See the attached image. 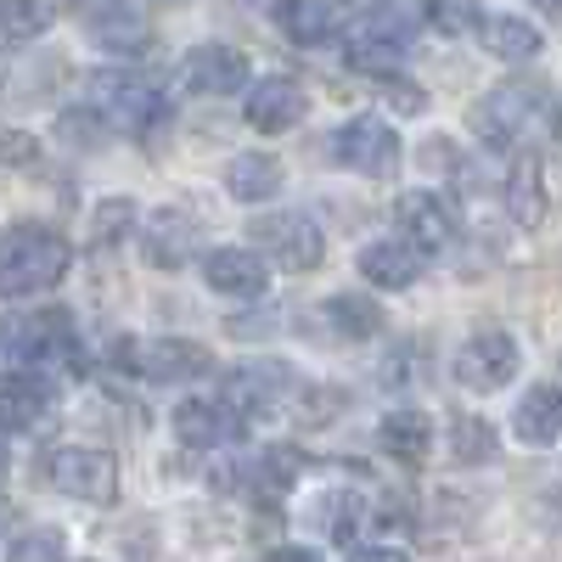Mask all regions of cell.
Segmentation results:
<instances>
[{
	"label": "cell",
	"mask_w": 562,
	"mask_h": 562,
	"mask_svg": "<svg viewBox=\"0 0 562 562\" xmlns=\"http://www.w3.org/2000/svg\"><path fill=\"white\" fill-rule=\"evenodd\" d=\"M428 23V0H360V18L349 23V68L394 74Z\"/></svg>",
	"instance_id": "obj_1"
},
{
	"label": "cell",
	"mask_w": 562,
	"mask_h": 562,
	"mask_svg": "<svg viewBox=\"0 0 562 562\" xmlns=\"http://www.w3.org/2000/svg\"><path fill=\"white\" fill-rule=\"evenodd\" d=\"M68 237L52 225H12L7 231V254H0V293L7 299H29V293H45V288H57V281L68 276Z\"/></svg>",
	"instance_id": "obj_2"
},
{
	"label": "cell",
	"mask_w": 562,
	"mask_h": 562,
	"mask_svg": "<svg viewBox=\"0 0 562 562\" xmlns=\"http://www.w3.org/2000/svg\"><path fill=\"white\" fill-rule=\"evenodd\" d=\"M85 102L97 108L113 130H124V135H147V130H158L164 113H169L164 90H158L147 74H130V68H102V74H90Z\"/></svg>",
	"instance_id": "obj_3"
},
{
	"label": "cell",
	"mask_w": 562,
	"mask_h": 562,
	"mask_svg": "<svg viewBox=\"0 0 562 562\" xmlns=\"http://www.w3.org/2000/svg\"><path fill=\"white\" fill-rule=\"evenodd\" d=\"M293 394V366L288 360H248L237 371H225L220 383V411L231 428H254V422L276 416Z\"/></svg>",
	"instance_id": "obj_4"
},
{
	"label": "cell",
	"mask_w": 562,
	"mask_h": 562,
	"mask_svg": "<svg viewBox=\"0 0 562 562\" xmlns=\"http://www.w3.org/2000/svg\"><path fill=\"white\" fill-rule=\"evenodd\" d=\"M113 360L130 371V378H147V383H198L214 378V355L192 338H153V344H113Z\"/></svg>",
	"instance_id": "obj_5"
},
{
	"label": "cell",
	"mask_w": 562,
	"mask_h": 562,
	"mask_svg": "<svg viewBox=\"0 0 562 562\" xmlns=\"http://www.w3.org/2000/svg\"><path fill=\"white\" fill-rule=\"evenodd\" d=\"M546 108V85L535 79H512V85H495L484 102H473V135L484 147H512Z\"/></svg>",
	"instance_id": "obj_6"
},
{
	"label": "cell",
	"mask_w": 562,
	"mask_h": 562,
	"mask_svg": "<svg viewBox=\"0 0 562 562\" xmlns=\"http://www.w3.org/2000/svg\"><path fill=\"white\" fill-rule=\"evenodd\" d=\"M254 248L276 265V270H315L326 259V237L321 225L299 209H276L254 220Z\"/></svg>",
	"instance_id": "obj_7"
},
{
	"label": "cell",
	"mask_w": 562,
	"mask_h": 562,
	"mask_svg": "<svg viewBox=\"0 0 562 562\" xmlns=\"http://www.w3.org/2000/svg\"><path fill=\"white\" fill-rule=\"evenodd\" d=\"M45 479H52L63 495L90 501V506H113L119 501V461L97 445H63L52 461H45Z\"/></svg>",
	"instance_id": "obj_8"
},
{
	"label": "cell",
	"mask_w": 562,
	"mask_h": 562,
	"mask_svg": "<svg viewBox=\"0 0 562 562\" xmlns=\"http://www.w3.org/2000/svg\"><path fill=\"white\" fill-rule=\"evenodd\" d=\"M68 12L113 57H140L153 45V29H147V18H140L135 0H68Z\"/></svg>",
	"instance_id": "obj_9"
},
{
	"label": "cell",
	"mask_w": 562,
	"mask_h": 562,
	"mask_svg": "<svg viewBox=\"0 0 562 562\" xmlns=\"http://www.w3.org/2000/svg\"><path fill=\"white\" fill-rule=\"evenodd\" d=\"M512 378H518V344H512V333H501V326H484V333H473L456 349V383L461 389L495 394Z\"/></svg>",
	"instance_id": "obj_10"
},
{
	"label": "cell",
	"mask_w": 562,
	"mask_h": 562,
	"mask_svg": "<svg viewBox=\"0 0 562 562\" xmlns=\"http://www.w3.org/2000/svg\"><path fill=\"white\" fill-rule=\"evenodd\" d=\"M248 57L237 52V45H192L180 63V85H186V97H237V90H248Z\"/></svg>",
	"instance_id": "obj_11"
},
{
	"label": "cell",
	"mask_w": 562,
	"mask_h": 562,
	"mask_svg": "<svg viewBox=\"0 0 562 562\" xmlns=\"http://www.w3.org/2000/svg\"><path fill=\"white\" fill-rule=\"evenodd\" d=\"M333 158H338L344 169H355V175H394V164H400V135H394L383 119L360 113V119L338 124Z\"/></svg>",
	"instance_id": "obj_12"
},
{
	"label": "cell",
	"mask_w": 562,
	"mask_h": 562,
	"mask_svg": "<svg viewBox=\"0 0 562 562\" xmlns=\"http://www.w3.org/2000/svg\"><path fill=\"white\" fill-rule=\"evenodd\" d=\"M7 360H12V366H29V371H45L52 360H79L68 310H45V315H34V321H18L12 338H7Z\"/></svg>",
	"instance_id": "obj_13"
},
{
	"label": "cell",
	"mask_w": 562,
	"mask_h": 562,
	"mask_svg": "<svg viewBox=\"0 0 562 562\" xmlns=\"http://www.w3.org/2000/svg\"><path fill=\"white\" fill-rule=\"evenodd\" d=\"M198 248H203V225H198V214H186V209H158L147 225H140V254H147L153 270L192 265Z\"/></svg>",
	"instance_id": "obj_14"
},
{
	"label": "cell",
	"mask_w": 562,
	"mask_h": 562,
	"mask_svg": "<svg viewBox=\"0 0 562 562\" xmlns=\"http://www.w3.org/2000/svg\"><path fill=\"white\" fill-rule=\"evenodd\" d=\"M394 225H400V237H405L411 248H422V254H445L450 237H456L445 198L422 192V186H416V192H400V198H394Z\"/></svg>",
	"instance_id": "obj_15"
},
{
	"label": "cell",
	"mask_w": 562,
	"mask_h": 562,
	"mask_svg": "<svg viewBox=\"0 0 562 562\" xmlns=\"http://www.w3.org/2000/svg\"><path fill=\"white\" fill-rule=\"evenodd\" d=\"M203 281L225 299H259L270 288V259L259 248H214L203 254Z\"/></svg>",
	"instance_id": "obj_16"
},
{
	"label": "cell",
	"mask_w": 562,
	"mask_h": 562,
	"mask_svg": "<svg viewBox=\"0 0 562 562\" xmlns=\"http://www.w3.org/2000/svg\"><path fill=\"white\" fill-rule=\"evenodd\" d=\"M304 108H310V97H304L293 79H259V85L248 90V102H243V113H248V124H254L259 135L293 130V124L304 119Z\"/></svg>",
	"instance_id": "obj_17"
},
{
	"label": "cell",
	"mask_w": 562,
	"mask_h": 562,
	"mask_svg": "<svg viewBox=\"0 0 562 562\" xmlns=\"http://www.w3.org/2000/svg\"><path fill=\"white\" fill-rule=\"evenodd\" d=\"M422 248H411L405 237H394V243H371V248H360V276L371 281V288H383V293H405V288H416V276H422Z\"/></svg>",
	"instance_id": "obj_18"
},
{
	"label": "cell",
	"mask_w": 562,
	"mask_h": 562,
	"mask_svg": "<svg viewBox=\"0 0 562 562\" xmlns=\"http://www.w3.org/2000/svg\"><path fill=\"white\" fill-rule=\"evenodd\" d=\"M52 378L45 371H29V366H12L7 371V389H0V405H7V428L12 434H29L34 422L52 411Z\"/></svg>",
	"instance_id": "obj_19"
},
{
	"label": "cell",
	"mask_w": 562,
	"mask_h": 562,
	"mask_svg": "<svg viewBox=\"0 0 562 562\" xmlns=\"http://www.w3.org/2000/svg\"><path fill=\"white\" fill-rule=\"evenodd\" d=\"M378 445H383L394 461L422 467V461H428V450H434V422L422 416L416 405H394V411L378 422Z\"/></svg>",
	"instance_id": "obj_20"
},
{
	"label": "cell",
	"mask_w": 562,
	"mask_h": 562,
	"mask_svg": "<svg viewBox=\"0 0 562 562\" xmlns=\"http://www.w3.org/2000/svg\"><path fill=\"white\" fill-rule=\"evenodd\" d=\"M512 434H518L524 445H557L562 439V389L557 383H535L518 411H512Z\"/></svg>",
	"instance_id": "obj_21"
},
{
	"label": "cell",
	"mask_w": 562,
	"mask_h": 562,
	"mask_svg": "<svg viewBox=\"0 0 562 562\" xmlns=\"http://www.w3.org/2000/svg\"><path fill=\"white\" fill-rule=\"evenodd\" d=\"M506 214L518 220L524 231H535L546 220V169L540 153H518L506 169Z\"/></svg>",
	"instance_id": "obj_22"
},
{
	"label": "cell",
	"mask_w": 562,
	"mask_h": 562,
	"mask_svg": "<svg viewBox=\"0 0 562 562\" xmlns=\"http://www.w3.org/2000/svg\"><path fill=\"white\" fill-rule=\"evenodd\" d=\"M315 321L333 338H344V344H360V338H378L383 333V310L371 304V299H360V293H333V299L315 310Z\"/></svg>",
	"instance_id": "obj_23"
},
{
	"label": "cell",
	"mask_w": 562,
	"mask_h": 562,
	"mask_svg": "<svg viewBox=\"0 0 562 562\" xmlns=\"http://www.w3.org/2000/svg\"><path fill=\"white\" fill-rule=\"evenodd\" d=\"M276 29L293 45H326L338 34V12L333 0H276Z\"/></svg>",
	"instance_id": "obj_24"
},
{
	"label": "cell",
	"mask_w": 562,
	"mask_h": 562,
	"mask_svg": "<svg viewBox=\"0 0 562 562\" xmlns=\"http://www.w3.org/2000/svg\"><path fill=\"white\" fill-rule=\"evenodd\" d=\"M299 473H304L299 445H270V450H254V456H248V467H243V479H248V490H254V495H288V490L299 484Z\"/></svg>",
	"instance_id": "obj_25"
},
{
	"label": "cell",
	"mask_w": 562,
	"mask_h": 562,
	"mask_svg": "<svg viewBox=\"0 0 562 562\" xmlns=\"http://www.w3.org/2000/svg\"><path fill=\"white\" fill-rule=\"evenodd\" d=\"M225 192L237 198V203H270V198L281 192V164H276L270 153H243V158H231Z\"/></svg>",
	"instance_id": "obj_26"
},
{
	"label": "cell",
	"mask_w": 562,
	"mask_h": 562,
	"mask_svg": "<svg viewBox=\"0 0 562 562\" xmlns=\"http://www.w3.org/2000/svg\"><path fill=\"white\" fill-rule=\"evenodd\" d=\"M540 29L529 18H484V52L501 57V63H529L540 57Z\"/></svg>",
	"instance_id": "obj_27"
},
{
	"label": "cell",
	"mask_w": 562,
	"mask_h": 562,
	"mask_svg": "<svg viewBox=\"0 0 562 562\" xmlns=\"http://www.w3.org/2000/svg\"><path fill=\"white\" fill-rule=\"evenodd\" d=\"M225 411H220V400L209 405V400H186L180 411H175V439H180V450H214L220 439H225Z\"/></svg>",
	"instance_id": "obj_28"
},
{
	"label": "cell",
	"mask_w": 562,
	"mask_h": 562,
	"mask_svg": "<svg viewBox=\"0 0 562 562\" xmlns=\"http://www.w3.org/2000/svg\"><path fill=\"white\" fill-rule=\"evenodd\" d=\"M495 450H501V439H495V428L484 416H473V411L450 416V461L456 467H484Z\"/></svg>",
	"instance_id": "obj_29"
},
{
	"label": "cell",
	"mask_w": 562,
	"mask_h": 562,
	"mask_svg": "<svg viewBox=\"0 0 562 562\" xmlns=\"http://www.w3.org/2000/svg\"><path fill=\"white\" fill-rule=\"evenodd\" d=\"M360 518H366V501H360V495H349V490L326 495V506H321V529L333 535L338 546H355V535H360Z\"/></svg>",
	"instance_id": "obj_30"
},
{
	"label": "cell",
	"mask_w": 562,
	"mask_h": 562,
	"mask_svg": "<svg viewBox=\"0 0 562 562\" xmlns=\"http://www.w3.org/2000/svg\"><path fill=\"white\" fill-rule=\"evenodd\" d=\"M428 23L450 40L484 29V0H428Z\"/></svg>",
	"instance_id": "obj_31"
},
{
	"label": "cell",
	"mask_w": 562,
	"mask_h": 562,
	"mask_svg": "<svg viewBox=\"0 0 562 562\" xmlns=\"http://www.w3.org/2000/svg\"><path fill=\"white\" fill-rule=\"evenodd\" d=\"M130 231H135V203H130V198H108L97 214H90V243H97V248L124 243Z\"/></svg>",
	"instance_id": "obj_32"
},
{
	"label": "cell",
	"mask_w": 562,
	"mask_h": 562,
	"mask_svg": "<svg viewBox=\"0 0 562 562\" xmlns=\"http://www.w3.org/2000/svg\"><path fill=\"white\" fill-rule=\"evenodd\" d=\"M7 562H68L63 529H23V535L7 546Z\"/></svg>",
	"instance_id": "obj_33"
},
{
	"label": "cell",
	"mask_w": 562,
	"mask_h": 562,
	"mask_svg": "<svg viewBox=\"0 0 562 562\" xmlns=\"http://www.w3.org/2000/svg\"><path fill=\"white\" fill-rule=\"evenodd\" d=\"M45 29H52V0H7V40L12 45H29Z\"/></svg>",
	"instance_id": "obj_34"
},
{
	"label": "cell",
	"mask_w": 562,
	"mask_h": 562,
	"mask_svg": "<svg viewBox=\"0 0 562 562\" xmlns=\"http://www.w3.org/2000/svg\"><path fill=\"white\" fill-rule=\"evenodd\" d=\"M383 102H389L394 113H405V119H416L422 108H428V97H422V85L394 79V74H383Z\"/></svg>",
	"instance_id": "obj_35"
},
{
	"label": "cell",
	"mask_w": 562,
	"mask_h": 562,
	"mask_svg": "<svg viewBox=\"0 0 562 562\" xmlns=\"http://www.w3.org/2000/svg\"><path fill=\"white\" fill-rule=\"evenodd\" d=\"M344 562H411V557H405L400 546H355Z\"/></svg>",
	"instance_id": "obj_36"
},
{
	"label": "cell",
	"mask_w": 562,
	"mask_h": 562,
	"mask_svg": "<svg viewBox=\"0 0 562 562\" xmlns=\"http://www.w3.org/2000/svg\"><path fill=\"white\" fill-rule=\"evenodd\" d=\"M34 158V140L23 135V130H7V164L18 169V164H29Z\"/></svg>",
	"instance_id": "obj_37"
},
{
	"label": "cell",
	"mask_w": 562,
	"mask_h": 562,
	"mask_svg": "<svg viewBox=\"0 0 562 562\" xmlns=\"http://www.w3.org/2000/svg\"><path fill=\"white\" fill-rule=\"evenodd\" d=\"M259 562H321L310 546H276L270 557H259Z\"/></svg>",
	"instance_id": "obj_38"
},
{
	"label": "cell",
	"mask_w": 562,
	"mask_h": 562,
	"mask_svg": "<svg viewBox=\"0 0 562 562\" xmlns=\"http://www.w3.org/2000/svg\"><path fill=\"white\" fill-rule=\"evenodd\" d=\"M551 135H557V147H562V108L551 113Z\"/></svg>",
	"instance_id": "obj_39"
},
{
	"label": "cell",
	"mask_w": 562,
	"mask_h": 562,
	"mask_svg": "<svg viewBox=\"0 0 562 562\" xmlns=\"http://www.w3.org/2000/svg\"><path fill=\"white\" fill-rule=\"evenodd\" d=\"M540 7H546V12H562V0H540Z\"/></svg>",
	"instance_id": "obj_40"
}]
</instances>
